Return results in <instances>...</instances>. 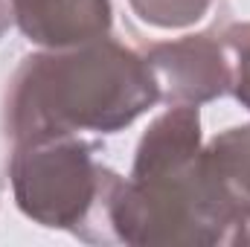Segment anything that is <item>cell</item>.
Wrapping results in <instances>:
<instances>
[{
  "mask_svg": "<svg viewBox=\"0 0 250 247\" xmlns=\"http://www.w3.org/2000/svg\"><path fill=\"white\" fill-rule=\"evenodd\" d=\"M157 102L146 59L105 35L26 56L9 79L3 125L12 145L82 131L114 134Z\"/></svg>",
  "mask_w": 250,
  "mask_h": 247,
  "instance_id": "6da1fadb",
  "label": "cell"
},
{
  "mask_svg": "<svg viewBox=\"0 0 250 247\" xmlns=\"http://www.w3.org/2000/svg\"><path fill=\"white\" fill-rule=\"evenodd\" d=\"M201 148L195 105H172L146 128L131 175L120 181L111 201L117 245L207 247L230 242L201 181Z\"/></svg>",
  "mask_w": 250,
  "mask_h": 247,
  "instance_id": "7a4b0ae2",
  "label": "cell"
},
{
  "mask_svg": "<svg viewBox=\"0 0 250 247\" xmlns=\"http://www.w3.org/2000/svg\"><path fill=\"white\" fill-rule=\"evenodd\" d=\"M96 154L99 143L82 134L12 145L6 169L18 209L35 224L67 230L82 242L117 245L111 201L123 175Z\"/></svg>",
  "mask_w": 250,
  "mask_h": 247,
  "instance_id": "3957f363",
  "label": "cell"
},
{
  "mask_svg": "<svg viewBox=\"0 0 250 247\" xmlns=\"http://www.w3.org/2000/svg\"><path fill=\"white\" fill-rule=\"evenodd\" d=\"M143 59L166 105H204L230 93V62L215 35H184L151 44Z\"/></svg>",
  "mask_w": 250,
  "mask_h": 247,
  "instance_id": "277c9868",
  "label": "cell"
},
{
  "mask_svg": "<svg viewBox=\"0 0 250 247\" xmlns=\"http://www.w3.org/2000/svg\"><path fill=\"white\" fill-rule=\"evenodd\" d=\"M198 166L209 206L233 239L250 224V125L215 134L201 148Z\"/></svg>",
  "mask_w": 250,
  "mask_h": 247,
  "instance_id": "5b68a950",
  "label": "cell"
},
{
  "mask_svg": "<svg viewBox=\"0 0 250 247\" xmlns=\"http://www.w3.org/2000/svg\"><path fill=\"white\" fill-rule=\"evenodd\" d=\"M18 29L44 50H67L105 38L114 23L111 0H12Z\"/></svg>",
  "mask_w": 250,
  "mask_h": 247,
  "instance_id": "8992f818",
  "label": "cell"
},
{
  "mask_svg": "<svg viewBox=\"0 0 250 247\" xmlns=\"http://www.w3.org/2000/svg\"><path fill=\"white\" fill-rule=\"evenodd\" d=\"M134 15L157 29H187L201 23L215 0H128Z\"/></svg>",
  "mask_w": 250,
  "mask_h": 247,
  "instance_id": "52a82bcc",
  "label": "cell"
},
{
  "mask_svg": "<svg viewBox=\"0 0 250 247\" xmlns=\"http://www.w3.org/2000/svg\"><path fill=\"white\" fill-rule=\"evenodd\" d=\"M230 62V93L250 111V23H233L221 35Z\"/></svg>",
  "mask_w": 250,
  "mask_h": 247,
  "instance_id": "ba28073f",
  "label": "cell"
},
{
  "mask_svg": "<svg viewBox=\"0 0 250 247\" xmlns=\"http://www.w3.org/2000/svg\"><path fill=\"white\" fill-rule=\"evenodd\" d=\"M15 23V9H12V0H0V38L9 32V26Z\"/></svg>",
  "mask_w": 250,
  "mask_h": 247,
  "instance_id": "9c48e42d",
  "label": "cell"
},
{
  "mask_svg": "<svg viewBox=\"0 0 250 247\" xmlns=\"http://www.w3.org/2000/svg\"><path fill=\"white\" fill-rule=\"evenodd\" d=\"M230 245H250V224H245V227L230 239Z\"/></svg>",
  "mask_w": 250,
  "mask_h": 247,
  "instance_id": "30bf717a",
  "label": "cell"
}]
</instances>
